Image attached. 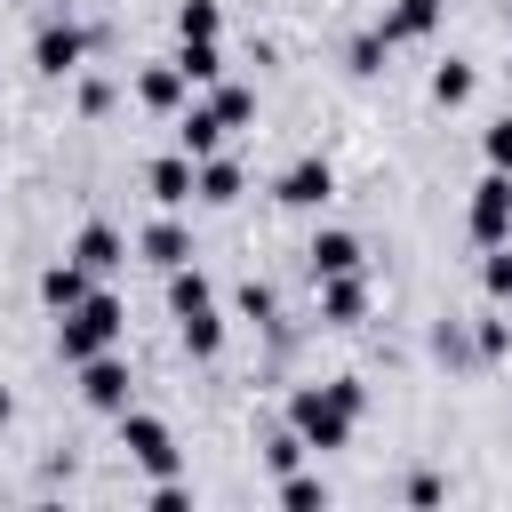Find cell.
<instances>
[{
	"instance_id": "1",
	"label": "cell",
	"mask_w": 512,
	"mask_h": 512,
	"mask_svg": "<svg viewBox=\"0 0 512 512\" xmlns=\"http://www.w3.org/2000/svg\"><path fill=\"white\" fill-rule=\"evenodd\" d=\"M360 408H368V392L352 384V376H336V384H304L296 400H288V432L304 440V448H344L352 440V424H360Z\"/></svg>"
},
{
	"instance_id": "2",
	"label": "cell",
	"mask_w": 512,
	"mask_h": 512,
	"mask_svg": "<svg viewBox=\"0 0 512 512\" xmlns=\"http://www.w3.org/2000/svg\"><path fill=\"white\" fill-rule=\"evenodd\" d=\"M120 328H128V304H120L112 288H88L72 312H56V352H64V368H80V360L112 352V344H120Z\"/></svg>"
},
{
	"instance_id": "3",
	"label": "cell",
	"mask_w": 512,
	"mask_h": 512,
	"mask_svg": "<svg viewBox=\"0 0 512 512\" xmlns=\"http://www.w3.org/2000/svg\"><path fill=\"white\" fill-rule=\"evenodd\" d=\"M464 224H472V240H480V248H504V240H512V176H504V168H488V176L472 184Z\"/></svg>"
},
{
	"instance_id": "4",
	"label": "cell",
	"mask_w": 512,
	"mask_h": 512,
	"mask_svg": "<svg viewBox=\"0 0 512 512\" xmlns=\"http://www.w3.org/2000/svg\"><path fill=\"white\" fill-rule=\"evenodd\" d=\"M120 448H128L152 480H168V472H176V432H168L160 416H144V408H120Z\"/></svg>"
},
{
	"instance_id": "5",
	"label": "cell",
	"mask_w": 512,
	"mask_h": 512,
	"mask_svg": "<svg viewBox=\"0 0 512 512\" xmlns=\"http://www.w3.org/2000/svg\"><path fill=\"white\" fill-rule=\"evenodd\" d=\"M128 384H136V376H128L120 344H112V352H96V360H80V400H88V408L120 416V408H128Z\"/></svg>"
},
{
	"instance_id": "6",
	"label": "cell",
	"mask_w": 512,
	"mask_h": 512,
	"mask_svg": "<svg viewBox=\"0 0 512 512\" xmlns=\"http://www.w3.org/2000/svg\"><path fill=\"white\" fill-rule=\"evenodd\" d=\"M328 192H336V168H328L320 152L288 160V168H280V184H272V200H280V208H320Z\"/></svg>"
},
{
	"instance_id": "7",
	"label": "cell",
	"mask_w": 512,
	"mask_h": 512,
	"mask_svg": "<svg viewBox=\"0 0 512 512\" xmlns=\"http://www.w3.org/2000/svg\"><path fill=\"white\" fill-rule=\"evenodd\" d=\"M80 56H88V32H80V24H40V32H32V64H40L48 80L80 72Z\"/></svg>"
},
{
	"instance_id": "8",
	"label": "cell",
	"mask_w": 512,
	"mask_h": 512,
	"mask_svg": "<svg viewBox=\"0 0 512 512\" xmlns=\"http://www.w3.org/2000/svg\"><path fill=\"white\" fill-rule=\"evenodd\" d=\"M72 264H88L96 280H104V272H120V264H128V240H120V224H104V216H96V224H80V240H72Z\"/></svg>"
},
{
	"instance_id": "9",
	"label": "cell",
	"mask_w": 512,
	"mask_h": 512,
	"mask_svg": "<svg viewBox=\"0 0 512 512\" xmlns=\"http://www.w3.org/2000/svg\"><path fill=\"white\" fill-rule=\"evenodd\" d=\"M176 328H184V352H192V360H216V352H224V312H216V296L184 304Z\"/></svg>"
},
{
	"instance_id": "10",
	"label": "cell",
	"mask_w": 512,
	"mask_h": 512,
	"mask_svg": "<svg viewBox=\"0 0 512 512\" xmlns=\"http://www.w3.org/2000/svg\"><path fill=\"white\" fill-rule=\"evenodd\" d=\"M144 192H152L160 208H184V200H192V152H160V160L144 168Z\"/></svg>"
},
{
	"instance_id": "11",
	"label": "cell",
	"mask_w": 512,
	"mask_h": 512,
	"mask_svg": "<svg viewBox=\"0 0 512 512\" xmlns=\"http://www.w3.org/2000/svg\"><path fill=\"white\" fill-rule=\"evenodd\" d=\"M136 256H144V264H160V272H176V264H192V232H184L176 216H160V224H144Z\"/></svg>"
},
{
	"instance_id": "12",
	"label": "cell",
	"mask_w": 512,
	"mask_h": 512,
	"mask_svg": "<svg viewBox=\"0 0 512 512\" xmlns=\"http://www.w3.org/2000/svg\"><path fill=\"white\" fill-rule=\"evenodd\" d=\"M360 312H368V288H360V272H328V280H320V320H328V328H352Z\"/></svg>"
},
{
	"instance_id": "13",
	"label": "cell",
	"mask_w": 512,
	"mask_h": 512,
	"mask_svg": "<svg viewBox=\"0 0 512 512\" xmlns=\"http://www.w3.org/2000/svg\"><path fill=\"white\" fill-rule=\"evenodd\" d=\"M224 120H216V104H192L184 120H176V152H192V160H208V152H224Z\"/></svg>"
},
{
	"instance_id": "14",
	"label": "cell",
	"mask_w": 512,
	"mask_h": 512,
	"mask_svg": "<svg viewBox=\"0 0 512 512\" xmlns=\"http://www.w3.org/2000/svg\"><path fill=\"white\" fill-rule=\"evenodd\" d=\"M88 288H96V272H88V264H72V256L40 272V304H48V312H72V304H80Z\"/></svg>"
},
{
	"instance_id": "15",
	"label": "cell",
	"mask_w": 512,
	"mask_h": 512,
	"mask_svg": "<svg viewBox=\"0 0 512 512\" xmlns=\"http://www.w3.org/2000/svg\"><path fill=\"white\" fill-rule=\"evenodd\" d=\"M440 8H448V0H400V8L376 24V40H384V48H400V40H424V32L440 24Z\"/></svg>"
},
{
	"instance_id": "16",
	"label": "cell",
	"mask_w": 512,
	"mask_h": 512,
	"mask_svg": "<svg viewBox=\"0 0 512 512\" xmlns=\"http://www.w3.org/2000/svg\"><path fill=\"white\" fill-rule=\"evenodd\" d=\"M192 200H208V208H224V200H240V168H232L224 152H208V160H192Z\"/></svg>"
},
{
	"instance_id": "17",
	"label": "cell",
	"mask_w": 512,
	"mask_h": 512,
	"mask_svg": "<svg viewBox=\"0 0 512 512\" xmlns=\"http://www.w3.org/2000/svg\"><path fill=\"white\" fill-rule=\"evenodd\" d=\"M312 280H328V272H360V240L352 232H312Z\"/></svg>"
},
{
	"instance_id": "18",
	"label": "cell",
	"mask_w": 512,
	"mask_h": 512,
	"mask_svg": "<svg viewBox=\"0 0 512 512\" xmlns=\"http://www.w3.org/2000/svg\"><path fill=\"white\" fill-rule=\"evenodd\" d=\"M176 72H184L192 88H216V80H224V48H216V40H184V48H176Z\"/></svg>"
},
{
	"instance_id": "19",
	"label": "cell",
	"mask_w": 512,
	"mask_h": 512,
	"mask_svg": "<svg viewBox=\"0 0 512 512\" xmlns=\"http://www.w3.org/2000/svg\"><path fill=\"white\" fill-rule=\"evenodd\" d=\"M184 88H192V80H184V72H176V64H152V72H144V80H136V96H144V104H152V112H176V104H184Z\"/></svg>"
},
{
	"instance_id": "20",
	"label": "cell",
	"mask_w": 512,
	"mask_h": 512,
	"mask_svg": "<svg viewBox=\"0 0 512 512\" xmlns=\"http://www.w3.org/2000/svg\"><path fill=\"white\" fill-rule=\"evenodd\" d=\"M432 104H440V112L472 104V64H456V56H448V64H432Z\"/></svg>"
},
{
	"instance_id": "21",
	"label": "cell",
	"mask_w": 512,
	"mask_h": 512,
	"mask_svg": "<svg viewBox=\"0 0 512 512\" xmlns=\"http://www.w3.org/2000/svg\"><path fill=\"white\" fill-rule=\"evenodd\" d=\"M216 32H224L216 0H176V40H216Z\"/></svg>"
},
{
	"instance_id": "22",
	"label": "cell",
	"mask_w": 512,
	"mask_h": 512,
	"mask_svg": "<svg viewBox=\"0 0 512 512\" xmlns=\"http://www.w3.org/2000/svg\"><path fill=\"white\" fill-rule=\"evenodd\" d=\"M280 504H288V512H328V480H312V472H280Z\"/></svg>"
},
{
	"instance_id": "23",
	"label": "cell",
	"mask_w": 512,
	"mask_h": 512,
	"mask_svg": "<svg viewBox=\"0 0 512 512\" xmlns=\"http://www.w3.org/2000/svg\"><path fill=\"white\" fill-rule=\"evenodd\" d=\"M208 104H216V120H224V128H248V120H256V96H248V88H232V80H216V96H208Z\"/></svg>"
},
{
	"instance_id": "24",
	"label": "cell",
	"mask_w": 512,
	"mask_h": 512,
	"mask_svg": "<svg viewBox=\"0 0 512 512\" xmlns=\"http://www.w3.org/2000/svg\"><path fill=\"white\" fill-rule=\"evenodd\" d=\"M480 280H488V296H496V304H512V248H496V256L480 264Z\"/></svg>"
},
{
	"instance_id": "25",
	"label": "cell",
	"mask_w": 512,
	"mask_h": 512,
	"mask_svg": "<svg viewBox=\"0 0 512 512\" xmlns=\"http://www.w3.org/2000/svg\"><path fill=\"white\" fill-rule=\"evenodd\" d=\"M296 456H304L296 432H272V440H264V464H272V472H296Z\"/></svg>"
},
{
	"instance_id": "26",
	"label": "cell",
	"mask_w": 512,
	"mask_h": 512,
	"mask_svg": "<svg viewBox=\"0 0 512 512\" xmlns=\"http://www.w3.org/2000/svg\"><path fill=\"white\" fill-rule=\"evenodd\" d=\"M488 168H504V176H512V120H496V128H488Z\"/></svg>"
},
{
	"instance_id": "27",
	"label": "cell",
	"mask_w": 512,
	"mask_h": 512,
	"mask_svg": "<svg viewBox=\"0 0 512 512\" xmlns=\"http://www.w3.org/2000/svg\"><path fill=\"white\" fill-rule=\"evenodd\" d=\"M240 312H248V320H272V288L248 280V288H240Z\"/></svg>"
},
{
	"instance_id": "28",
	"label": "cell",
	"mask_w": 512,
	"mask_h": 512,
	"mask_svg": "<svg viewBox=\"0 0 512 512\" xmlns=\"http://www.w3.org/2000/svg\"><path fill=\"white\" fill-rule=\"evenodd\" d=\"M480 352H488V360H504V352H512V336H504V320H480Z\"/></svg>"
},
{
	"instance_id": "29",
	"label": "cell",
	"mask_w": 512,
	"mask_h": 512,
	"mask_svg": "<svg viewBox=\"0 0 512 512\" xmlns=\"http://www.w3.org/2000/svg\"><path fill=\"white\" fill-rule=\"evenodd\" d=\"M440 496H448L440 472H416V480H408V504H440Z\"/></svg>"
},
{
	"instance_id": "30",
	"label": "cell",
	"mask_w": 512,
	"mask_h": 512,
	"mask_svg": "<svg viewBox=\"0 0 512 512\" xmlns=\"http://www.w3.org/2000/svg\"><path fill=\"white\" fill-rule=\"evenodd\" d=\"M184 504H192V496H184V488H176V472H168V480L152 488V512H184Z\"/></svg>"
},
{
	"instance_id": "31",
	"label": "cell",
	"mask_w": 512,
	"mask_h": 512,
	"mask_svg": "<svg viewBox=\"0 0 512 512\" xmlns=\"http://www.w3.org/2000/svg\"><path fill=\"white\" fill-rule=\"evenodd\" d=\"M8 416H16V400H8V384H0V424H8Z\"/></svg>"
}]
</instances>
